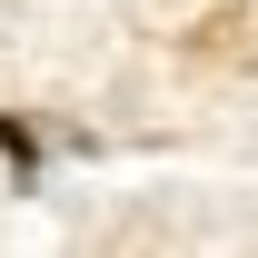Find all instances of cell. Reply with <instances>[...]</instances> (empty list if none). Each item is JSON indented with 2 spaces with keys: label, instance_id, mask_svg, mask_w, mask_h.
Here are the masks:
<instances>
[{
  "label": "cell",
  "instance_id": "obj_1",
  "mask_svg": "<svg viewBox=\"0 0 258 258\" xmlns=\"http://www.w3.org/2000/svg\"><path fill=\"white\" fill-rule=\"evenodd\" d=\"M0 159L20 169V179H40V139H30V129H20V119H0Z\"/></svg>",
  "mask_w": 258,
  "mask_h": 258
}]
</instances>
